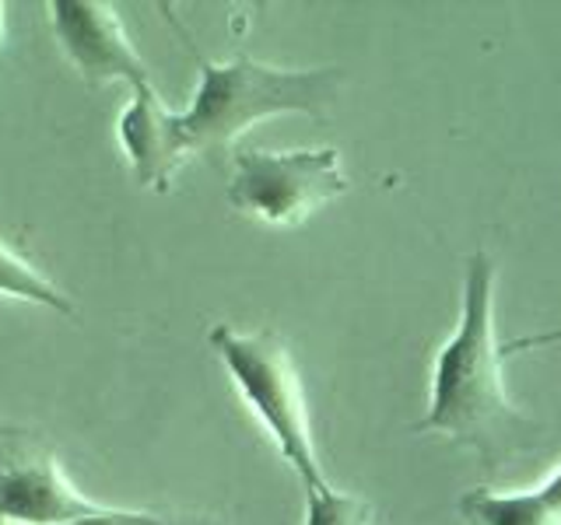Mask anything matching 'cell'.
I'll use <instances>...</instances> for the list:
<instances>
[{"instance_id":"cell-4","label":"cell","mask_w":561,"mask_h":525,"mask_svg":"<svg viewBox=\"0 0 561 525\" xmlns=\"http://www.w3.org/2000/svg\"><path fill=\"white\" fill-rule=\"evenodd\" d=\"M347 189L337 148L239 151L232 158L228 203L239 214L295 228Z\"/></svg>"},{"instance_id":"cell-3","label":"cell","mask_w":561,"mask_h":525,"mask_svg":"<svg viewBox=\"0 0 561 525\" xmlns=\"http://www.w3.org/2000/svg\"><path fill=\"white\" fill-rule=\"evenodd\" d=\"M207 343L225 364V372L239 389L242 402L260 420V428L271 434L280 459L302 480L306 494L327 487L330 480L323 477L320 455H316L306 389L302 378H298L288 343L271 329L239 332L225 323L207 332Z\"/></svg>"},{"instance_id":"cell-7","label":"cell","mask_w":561,"mask_h":525,"mask_svg":"<svg viewBox=\"0 0 561 525\" xmlns=\"http://www.w3.org/2000/svg\"><path fill=\"white\" fill-rule=\"evenodd\" d=\"M119 144L130 158L140 186L169 189L172 175L186 162V151L175 133V113L162 105L158 92H140L119 116Z\"/></svg>"},{"instance_id":"cell-13","label":"cell","mask_w":561,"mask_h":525,"mask_svg":"<svg viewBox=\"0 0 561 525\" xmlns=\"http://www.w3.org/2000/svg\"><path fill=\"white\" fill-rule=\"evenodd\" d=\"M4 11H8V8L0 4V46H4Z\"/></svg>"},{"instance_id":"cell-8","label":"cell","mask_w":561,"mask_h":525,"mask_svg":"<svg viewBox=\"0 0 561 525\" xmlns=\"http://www.w3.org/2000/svg\"><path fill=\"white\" fill-rule=\"evenodd\" d=\"M456 508L467 525H561V466L543 483L513 494L473 487Z\"/></svg>"},{"instance_id":"cell-10","label":"cell","mask_w":561,"mask_h":525,"mask_svg":"<svg viewBox=\"0 0 561 525\" xmlns=\"http://www.w3.org/2000/svg\"><path fill=\"white\" fill-rule=\"evenodd\" d=\"M306 525H373V504L327 483L306 494Z\"/></svg>"},{"instance_id":"cell-12","label":"cell","mask_w":561,"mask_h":525,"mask_svg":"<svg viewBox=\"0 0 561 525\" xmlns=\"http://www.w3.org/2000/svg\"><path fill=\"white\" fill-rule=\"evenodd\" d=\"M558 340H561V326H558V329H551V332H530V337L508 340V343H502V350H505V358H513L516 350H530V347H548V343H558Z\"/></svg>"},{"instance_id":"cell-9","label":"cell","mask_w":561,"mask_h":525,"mask_svg":"<svg viewBox=\"0 0 561 525\" xmlns=\"http://www.w3.org/2000/svg\"><path fill=\"white\" fill-rule=\"evenodd\" d=\"M0 294L4 298H18V302H32V305H43L53 308L60 315H75V302L53 284L46 273H39L32 267L28 259H22L14 249H8L0 242Z\"/></svg>"},{"instance_id":"cell-5","label":"cell","mask_w":561,"mask_h":525,"mask_svg":"<svg viewBox=\"0 0 561 525\" xmlns=\"http://www.w3.org/2000/svg\"><path fill=\"white\" fill-rule=\"evenodd\" d=\"M95 508V501L78 494V487L64 477L46 442L0 424V518L22 525H67Z\"/></svg>"},{"instance_id":"cell-1","label":"cell","mask_w":561,"mask_h":525,"mask_svg":"<svg viewBox=\"0 0 561 525\" xmlns=\"http://www.w3.org/2000/svg\"><path fill=\"white\" fill-rule=\"evenodd\" d=\"M495 259L473 253L463 273L460 323L438 347L428 413L414 424V431L446 434L478 452L488 469H502L543 442V428L505 393V350L495 337Z\"/></svg>"},{"instance_id":"cell-11","label":"cell","mask_w":561,"mask_h":525,"mask_svg":"<svg viewBox=\"0 0 561 525\" xmlns=\"http://www.w3.org/2000/svg\"><path fill=\"white\" fill-rule=\"evenodd\" d=\"M67 525H218V522L201 515H162V512H137V508L99 504L95 512H88Z\"/></svg>"},{"instance_id":"cell-6","label":"cell","mask_w":561,"mask_h":525,"mask_svg":"<svg viewBox=\"0 0 561 525\" xmlns=\"http://www.w3.org/2000/svg\"><path fill=\"white\" fill-rule=\"evenodd\" d=\"M53 32L67 52V60L81 70L88 84H110L123 81L140 92H158L151 84L148 63L137 57L116 8L99 4V0H53Z\"/></svg>"},{"instance_id":"cell-2","label":"cell","mask_w":561,"mask_h":525,"mask_svg":"<svg viewBox=\"0 0 561 525\" xmlns=\"http://www.w3.org/2000/svg\"><path fill=\"white\" fill-rule=\"evenodd\" d=\"M344 74L337 67L285 70L239 52L215 63L201 57V84L186 113H175V133L186 158L228 154L236 140L260 119L306 113L323 116L341 95Z\"/></svg>"},{"instance_id":"cell-14","label":"cell","mask_w":561,"mask_h":525,"mask_svg":"<svg viewBox=\"0 0 561 525\" xmlns=\"http://www.w3.org/2000/svg\"><path fill=\"white\" fill-rule=\"evenodd\" d=\"M0 525H11V522H4V518H0Z\"/></svg>"}]
</instances>
